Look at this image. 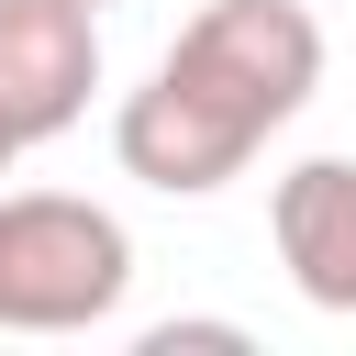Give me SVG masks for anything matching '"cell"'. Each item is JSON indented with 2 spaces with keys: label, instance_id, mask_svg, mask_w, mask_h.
<instances>
[{
  "label": "cell",
  "instance_id": "3957f363",
  "mask_svg": "<svg viewBox=\"0 0 356 356\" xmlns=\"http://www.w3.org/2000/svg\"><path fill=\"white\" fill-rule=\"evenodd\" d=\"M100 89V0H0V122L56 145Z\"/></svg>",
  "mask_w": 356,
  "mask_h": 356
},
{
  "label": "cell",
  "instance_id": "6da1fadb",
  "mask_svg": "<svg viewBox=\"0 0 356 356\" xmlns=\"http://www.w3.org/2000/svg\"><path fill=\"white\" fill-rule=\"evenodd\" d=\"M312 89H323V22L300 0H200L178 44L145 67V89H122L111 156L156 200H211L256 167L267 134L312 111Z\"/></svg>",
  "mask_w": 356,
  "mask_h": 356
},
{
  "label": "cell",
  "instance_id": "8992f818",
  "mask_svg": "<svg viewBox=\"0 0 356 356\" xmlns=\"http://www.w3.org/2000/svg\"><path fill=\"white\" fill-rule=\"evenodd\" d=\"M11 156H22V134H11V122H0V178H11Z\"/></svg>",
  "mask_w": 356,
  "mask_h": 356
},
{
  "label": "cell",
  "instance_id": "277c9868",
  "mask_svg": "<svg viewBox=\"0 0 356 356\" xmlns=\"http://www.w3.org/2000/svg\"><path fill=\"white\" fill-rule=\"evenodd\" d=\"M267 234L312 312H356V156H300L267 189Z\"/></svg>",
  "mask_w": 356,
  "mask_h": 356
},
{
  "label": "cell",
  "instance_id": "5b68a950",
  "mask_svg": "<svg viewBox=\"0 0 356 356\" xmlns=\"http://www.w3.org/2000/svg\"><path fill=\"white\" fill-rule=\"evenodd\" d=\"M178 345H245V323H156L145 356H178Z\"/></svg>",
  "mask_w": 356,
  "mask_h": 356
},
{
  "label": "cell",
  "instance_id": "7a4b0ae2",
  "mask_svg": "<svg viewBox=\"0 0 356 356\" xmlns=\"http://www.w3.org/2000/svg\"><path fill=\"white\" fill-rule=\"evenodd\" d=\"M134 289L122 211L78 189H0V334H89Z\"/></svg>",
  "mask_w": 356,
  "mask_h": 356
}]
</instances>
